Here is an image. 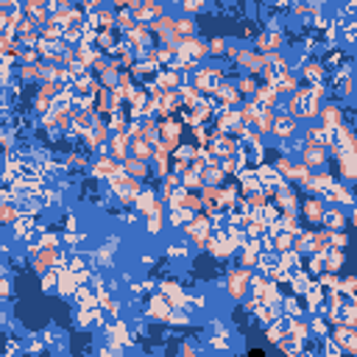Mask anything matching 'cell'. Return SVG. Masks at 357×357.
Here are the masks:
<instances>
[{"label": "cell", "mask_w": 357, "mask_h": 357, "mask_svg": "<svg viewBox=\"0 0 357 357\" xmlns=\"http://www.w3.org/2000/svg\"><path fill=\"white\" fill-rule=\"evenodd\" d=\"M199 87L204 92H218L221 89V75L215 70H201L199 73Z\"/></svg>", "instance_id": "1"}, {"label": "cell", "mask_w": 357, "mask_h": 357, "mask_svg": "<svg viewBox=\"0 0 357 357\" xmlns=\"http://www.w3.org/2000/svg\"><path fill=\"white\" fill-rule=\"evenodd\" d=\"M176 45H179V53H182L184 59H190V62L207 53V48H204L201 42H176Z\"/></svg>", "instance_id": "2"}, {"label": "cell", "mask_w": 357, "mask_h": 357, "mask_svg": "<svg viewBox=\"0 0 357 357\" xmlns=\"http://www.w3.org/2000/svg\"><path fill=\"white\" fill-rule=\"evenodd\" d=\"M293 129H296V120L293 117H279L276 123H273V131H276L279 137H288V134H293Z\"/></svg>", "instance_id": "3"}, {"label": "cell", "mask_w": 357, "mask_h": 357, "mask_svg": "<svg viewBox=\"0 0 357 357\" xmlns=\"http://www.w3.org/2000/svg\"><path fill=\"white\" fill-rule=\"evenodd\" d=\"M162 134H165V143H168V145H173V143H176V137L182 134V126L173 123V120H168V123L162 126Z\"/></svg>", "instance_id": "4"}, {"label": "cell", "mask_w": 357, "mask_h": 357, "mask_svg": "<svg viewBox=\"0 0 357 357\" xmlns=\"http://www.w3.org/2000/svg\"><path fill=\"white\" fill-rule=\"evenodd\" d=\"M307 218L310 221H318V218H324V207H321V201H307Z\"/></svg>", "instance_id": "5"}, {"label": "cell", "mask_w": 357, "mask_h": 357, "mask_svg": "<svg viewBox=\"0 0 357 357\" xmlns=\"http://www.w3.org/2000/svg\"><path fill=\"white\" fill-rule=\"evenodd\" d=\"M324 221H327L329 229H341L343 226V215L341 212H324Z\"/></svg>", "instance_id": "6"}, {"label": "cell", "mask_w": 357, "mask_h": 357, "mask_svg": "<svg viewBox=\"0 0 357 357\" xmlns=\"http://www.w3.org/2000/svg\"><path fill=\"white\" fill-rule=\"evenodd\" d=\"M338 120H341V114H338V109H335V106H327V109H324V123H327V129H332V126L338 123Z\"/></svg>", "instance_id": "7"}, {"label": "cell", "mask_w": 357, "mask_h": 357, "mask_svg": "<svg viewBox=\"0 0 357 357\" xmlns=\"http://www.w3.org/2000/svg\"><path fill=\"white\" fill-rule=\"evenodd\" d=\"M218 95H221V101H226V104H234V101H237V89H232V87H221Z\"/></svg>", "instance_id": "8"}, {"label": "cell", "mask_w": 357, "mask_h": 357, "mask_svg": "<svg viewBox=\"0 0 357 357\" xmlns=\"http://www.w3.org/2000/svg\"><path fill=\"white\" fill-rule=\"evenodd\" d=\"M240 179H243V187H246V190H257V187H260L257 176H251V173H243Z\"/></svg>", "instance_id": "9"}, {"label": "cell", "mask_w": 357, "mask_h": 357, "mask_svg": "<svg viewBox=\"0 0 357 357\" xmlns=\"http://www.w3.org/2000/svg\"><path fill=\"white\" fill-rule=\"evenodd\" d=\"M321 162H324V154L318 148H312L310 154H307V165H321Z\"/></svg>", "instance_id": "10"}, {"label": "cell", "mask_w": 357, "mask_h": 357, "mask_svg": "<svg viewBox=\"0 0 357 357\" xmlns=\"http://www.w3.org/2000/svg\"><path fill=\"white\" fill-rule=\"evenodd\" d=\"M304 75H307L310 81H318V78H321V67H318V65H310L307 70H304Z\"/></svg>", "instance_id": "11"}, {"label": "cell", "mask_w": 357, "mask_h": 357, "mask_svg": "<svg viewBox=\"0 0 357 357\" xmlns=\"http://www.w3.org/2000/svg\"><path fill=\"white\" fill-rule=\"evenodd\" d=\"M204 176H207V182H209V184H218V182H221V170H218V168L207 170V173H204Z\"/></svg>", "instance_id": "12"}, {"label": "cell", "mask_w": 357, "mask_h": 357, "mask_svg": "<svg viewBox=\"0 0 357 357\" xmlns=\"http://www.w3.org/2000/svg\"><path fill=\"white\" fill-rule=\"evenodd\" d=\"M201 6H204V0H184V9L187 11H199Z\"/></svg>", "instance_id": "13"}, {"label": "cell", "mask_w": 357, "mask_h": 357, "mask_svg": "<svg viewBox=\"0 0 357 357\" xmlns=\"http://www.w3.org/2000/svg\"><path fill=\"white\" fill-rule=\"evenodd\" d=\"M240 89H243V92H254V81H240Z\"/></svg>", "instance_id": "14"}, {"label": "cell", "mask_w": 357, "mask_h": 357, "mask_svg": "<svg viewBox=\"0 0 357 357\" xmlns=\"http://www.w3.org/2000/svg\"><path fill=\"white\" fill-rule=\"evenodd\" d=\"M221 50H223V42L215 39V42H212V53H221Z\"/></svg>", "instance_id": "15"}, {"label": "cell", "mask_w": 357, "mask_h": 357, "mask_svg": "<svg viewBox=\"0 0 357 357\" xmlns=\"http://www.w3.org/2000/svg\"><path fill=\"white\" fill-rule=\"evenodd\" d=\"M354 223H357V212H354Z\"/></svg>", "instance_id": "16"}]
</instances>
